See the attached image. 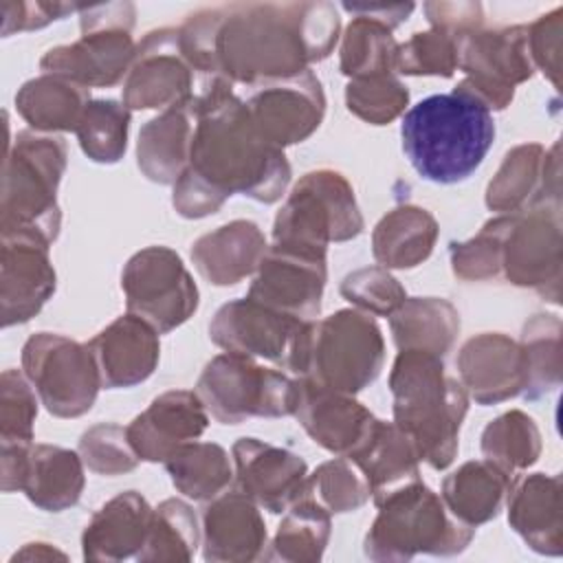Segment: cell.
Here are the masks:
<instances>
[{
    "instance_id": "cell-1",
    "label": "cell",
    "mask_w": 563,
    "mask_h": 563,
    "mask_svg": "<svg viewBox=\"0 0 563 563\" xmlns=\"http://www.w3.org/2000/svg\"><path fill=\"white\" fill-rule=\"evenodd\" d=\"M341 31L332 2H249L191 13L178 26L189 62L205 75L251 88L295 77L325 59Z\"/></svg>"
},
{
    "instance_id": "cell-2",
    "label": "cell",
    "mask_w": 563,
    "mask_h": 563,
    "mask_svg": "<svg viewBox=\"0 0 563 563\" xmlns=\"http://www.w3.org/2000/svg\"><path fill=\"white\" fill-rule=\"evenodd\" d=\"M189 108L196 128L187 167L224 200L242 194L264 205L277 202L290 183V163L257 132L233 84L218 77Z\"/></svg>"
},
{
    "instance_id": "cell-3",
    "label": "cell",
    "mask_w": 563,
    "mask_h": 563,
    "mask_svg": "<svg viewBox=\"0 0 563 563\" xmlns=\"http://www.w3.org/2000/svg\"><path fill=\"white\" fill-rule=\"evenodd\" d=\"M400 139L420 178L455 185L484 163L495 141V121L477 99L457 90L440 92L405 112Z\"/></svg>"
},
{
    "instance_id": "cell-4",
    "label": "cell",
    "mask_w": 563,
    "mask_h": 563,
    "mask_svg": "<svg viewBox=\"0 0 563 563\" xmlns=\"http://www.w3.org/2000/svg\"><path fill=\"white\" fill-rule=\"evenodd\" d=\"M389 389L394 424L413 442L418 457L435 471L449 468L468 411L464 385L446 374L442 356L400 350L389 372Z\"/></svg>"
},
{
    "instance_id": "cell-5",
    "label": "cell",
    "mask_w": 563,
    "mask_h": 563,
    "mask_svg": "<svg viewBox=\"0 0 563 563\" xmlns=\"http://www.w3.org/2000/svg\"><path fill=\"white\" fill-rule=\"evenodd\" d=\"M66 141L55 134L22 130L4 147L0 229L26 231L53 244L62 213L57 187L66 172Z\"/></svg>"
},
{
    "instance_id": "cell-6",
    "label": "cell",
    "mask_w": 563,
    "mask_h": 563,
    "mask_svg": "<svg viewBox=\"0 0 563 563\" xmlns=\"http://www.w3.org/2000/svg\"><path fill=\"white\" fill-rule=\"evenodd\" d=\"M363 552L369 561H411L416 554L455 556L468 548L475 528L455 519L442 497L422 479L376 504Z\"/></svg>"
},
{
    "instance_id": "cell-7",
    "label": "cell",
    "mask_w": 563,
    "mask_h": 563,
    "mask_svg": "<svg viewBox=\"0 0 563 563\" xmlns=\"http://www.w3.org/2000/svg\"><path fill=\"white\" fill-rule=\"evenodd\" d=\"M383 363L385 341L376 319L358 308H343L308 321L297 376L354 396L378 378Z\"/></svg>"
},
{
    "instance_id": "cell-8",
    "label": "cell",
    "mask_w": 563,
    "mask_h": 563,
    "mask_svg": "<svg viewBox=\"0 0 563 563\" xmlns=\"http://www.w3.org/2000/svg\"><path fill=\"white\" fill-rule=\"evenodd\" d=\"M81 37L70 44L48 48L40 68L84 88H110L125 79L136 44L132 40L134 4L112 2L79 7Z\"/></svg>"
},
{
    "instance_id": "cell-9",
    "label": "cell",
    "mask_w": 563,
    "mask_h": 563,
    "mask_svg": "<svg viewBox=\"0 0 563 563\" xmlns=\"http://www.w3.org/2000/svg\"><path fill=\"white\" fill-rule=\"evenodd\" d=\"M365 222L350 180L334 169L308 172L290 189L273 222V242L328 253V244L354 240Z\"/></svg>"
},
{
    "instance_id": "cell-10",
    "label": "cell",
    "mask_w": 563,
    "mask_h": 563,
    "mask_svg": "<svg viewBox=\"0 0 563 563\" xmlns=\"http://www.w3.org/2000/svg\"><path fill=\"white\" fill-rule=\"evenodd\" d=\"M196 394L218 422L240 424L253 416H292L299 378L264 367L253 356L222 352L202 367Z\"/></svg>"
},
{
    "instance_id": "cell-11",
    "label": "cell",
    "mask_w": 563,
    "mask_h": 563,
    "mask_svg": "<svg viewBox=\"0 0 563 563\" xmlns=\"http://www.w3.org/2000/svg\"><path fill=\"white\" fill-rule=\"evenodd\" d=\"M22 372L35 387L40 402L55 418L88 413L101 389V376L88 343L55 332H37L26 339Z\"/></svg>"
},
{
    "instance_id": "cell-12",
    "label": "cell",
    "mask_w": 563,
    "mask_h": 563,
    "mask_svg": "<svg viewBox=\"0 0 563 563\" xmlns=\"http://www.w3.org/2000/svg\"><path fill=\"white\" fill-rule=\"evenodd\" d=\"M488 222L499 240V275L559 303L563 264L559 209L501 213Z\"/></svg>"
},
{
    "instance_id": "cell-13",
    "label": "cell",
    "mask_w": 563,
    "mask_h": 563,
    "mask_svg": "<svg viewBox=\"0 0 563 563\" xmlns=\"http://www.w3.org/2000/svg\"><path fill=\"white\" fill-rule=\"evenodd\" d=\"M218 79L200 73L183 51L174 26L150 31L134 51L123 79V103L130 110H167L194 103Z\"/></svg>"
},
{
    "instance_id": "cell-14",
    "label": "cell",
    "mask_w": 563,
    "mask_h": 563,
    "mask_svg": "<svg viewBox=\"0 0 563 563\" xmlns=\"http://www.w3.org/2000/svg\"><path fill=\"white\" fill-rule=\"evenodd\" d=\"M121 290L128 312L147 321L158 334L183 325L198 308V286L169 246L134 253L121 273Z\"/></svg>"
},
{
    "instance_id": "cell-15",
    "label": "cell",
    "mask_w": 563,
    "mask_h": 563,
    "mask_svg": "<svg viewBox=\"0 0 563 563\" xmlns=\"http://www.w3.org/2000/svg\"><path fill=\"white\" fill-rule=\"evenodd\" d=\"M457 68L464 73V79L453 90L477 99L490 112L504 110L515 97V86L534 75L528 26L473 31L460 44Z\"/></svg>"
},
{
    "instance_id": "cell-16",
    "label": "cell",
    "mask_w": 563,
    "mask_h": 563,
    "mask_svg": "<svg viewBox=\"0 0 563 563\" xmlns=\"http://www.w3.org/2000/svg\"><path fill=\"white\" fill-rule=\"evenodd\" d=\"M306 330L308 321L244 297L218 308L209 323V339L224 352L264 358L297 376Z\"/></svg>"
},
{
    "instance_id": "cell-17",
    "label": "cell",
    "mask_w": 563,
    "mask_h": 563,
    "mask_svg": "<svg viewBox=\"0 0 563 563\" xmlns=\"http://www.w3.org/2000/svg\"><path fill=\"white\" fill-rule=\"evenodd\" d=\"M0 446L4 493L20 490L46 512H62L79 501L86 484L79 451L42 442H0Z\"/></svg>"
},
{
    "instance_id": "cell-18",
    "label": "cell",
    "mask_w": 563,
    "mask_h": 563,
    "mask_svg": "<svg viewBox=\"0 0 563 563\" xmlns=\"http://www.w3.org/2000/svg\"><path fill=\"white\" fill-rule=\"evenodd\" d=\"M325 279V253L273 242L253 275L246 297L271 310L312 321L321 312Z\"/></svg>"
},
{
    "instance_id": "cell-19",
    "label": "cell",
    "mask_w": 563,
    "mask_h": 563,
    "mask_svg": "<svg viewBox=\"0 0 563 563\" xmlns=\"http://www.w3.org/2000/svg\"><path fill=\"white\" fill-rule=\"evenodd\" d=\"M244 103L257 132L279 150L306 141L317 132L325 114L323 86L310 68L295 77L257 86Z\"/></svg>"
},
{
    "instance_id": "cell-20",
    "label": "cell",
    "mask_w": 563,
    "mask_h": 563,
    "mask_svg": "<svg viewBox=\"0 0 563 563\" xmlns=\"http://www.w3.org/2000/svg\"><path fill=\"white\" fill-rule=\"evenodd\" d=\"M51 244L26 231H2L0 303L2 328L26 323L53 297L57 275L48 257Z\"/></svg>"
},
{
    "instance_id": "cell-21",
    "label": "cell",
    "mask_w": 563,
    "mask_h": 563,
    "mask_svg": "<svg viewBox=\"0 0 563 563\" xmlns=\"http://www.w3.org/2000/svg\"><path fill=\"white\" fill-rule=\"evenodd\" d=\"M561 205L559 143L550 150L541 143H523L506 152L497 174L486 187V207L497 213Z\"/></svg>"
},
{
    "instance_id": "cell-22",
    "label": "cell",
    "mask_w": 563,
    "mask_h": 563,
    "mask_svg": "<svg viewBox=\"0 0 563 563\" xmlns=\"http://www.w3.org/2000/svg\"><path fill=\"white\" fill-rule=\"evenodd\" d=\"M231 455L238 490L249 495L260 508L279 515L301 497L308 477L301 455L257 438L235 440Z\"/></svg>"
},
{
    "instance_id": "cell-23",
    "label": "cell",
    "mask_w": 563,
    "mask_h": 563,
    "mask_svg": "<svg viewBox=\"0 0 563 563\" xmlns=\"http://www.w3.org/2000/svg\"><path fill=\"white\" fill-rule=\"evenodd\" d=\"M266 523L260 506L242 490H224L200 515L202 559L211 563H249L266 559Z\"/></svg>"
},
{
    "instance_id": "cell-24",
    "label": "cell",
    "mask_w": 563,
    "mask_h": 563,
    "mask_svg": "<svg viewBox=\"0 0 563 563\" xmlns=\"http://www.w3.org/2000/svg\"><path fill=\"white\" fill-rule=\"evenodd\" d=\"M299 378L295 418L303 431L334 455L350 457L367 438L376 416L352 394L323 387L314 380Z\"/></svg>"
},
{
    "instance_id": "cell-25",
    "label": "cell",
    "mask_w": 563,
    "mask_h": 563,
    "mask_svg": "<svg viewBox=\"0 0 563 563\" xmlns=\"http://www.w3.org/2000/svg\"><path fill=\"white\" fill-rule=\"evenodd\" d=\"M460 383L477 405H497L523 394L526 361L519 341L504 332L471 336L455 358Z\"/></svg>"
},
{
    "instance_id": "cell-26",
    "label": "cell",
    "mask_w": 563,
    "mask_h": 563,
    "mask_svg": "<svg viewBox=\"0 0 563 563\" xmlns=\"http://www.w3.org/2000/svg\"><path fill=\"white\" fill-rule=\"evenodd\" d=\"M209 427V411L189 389L156 396L125 429L132 449L145 462H165L178 446L198 440Z\"/></svg>"
},
{
    "instance_id": "cell-27",
    "label": "cell",
    "mask_w": 563,
    "mask_h": 563,
    "mask_svg": "<svg viewBox=\"0 0 563 563\" xmlns=\"http://www.w3.org/2000/svg\"><path fill=\"white\" fill-rule=\"evenodd\" d=\"M101 387L121 389L147 380L161 356L158 332L136 314H121L88 341Z\"/></svg>"
},
{
    "instance_id": "cell-28",
    "label": "cell",
    "mask_w": 563,
    "mask_h": 563,
    "mask_svg": "<svg viewBox=\"0 0 563 563\" xmlns=\"http://www.w3.org/2000/svg\"><path fill=\"white\" fill-rule=\"evenodd\" d=\"M508 501L510 528L539 554L561 556L563 552V506L561 477L530 473L512 477Z\"/></svg>"
},
{
    "instance_id": "cell-29",
    "label": "cell",
    "mask_w": 563,
    "mask_h": 563,
    "mask_svg": "<svg viewBox=\"0 0 563 563\" xmlns=\"http://www.w3.org/2000/svg\"><path fill=\"white\" fill-rule=\"evenodd\" d=\"M152 510L147 499L136 490H125L106 501L84 528V559L106 563L136 559L150 532Z\"/></svg>"
},
{
    "instance_id": "cell-30",
    "label": "cell",
    "mask_w": 563,
    "mask_h": 563,
    "mask_svg": "<svg viewBox=\"0 0 563 563\" xmlns=\"http://www.w3.org/2000/svg\"><path fill=\"white\" fill-rule=\"evenodd\" d=\"M268 244L253 220H231L191 244L196 271L213 286H233L255 275Z\"/></svg>"
},
{
    "instance_id": "cell-31",
    "label": "cell",
    "mask_w": 563,
    "mask_h": 563,
    "mask_svg": "<svg viewBox=\"0 0 563 563\" xmlns=\"http://www.w3.org/2000/svg\"><path fill=\"white\" fill-rule=\"evenodd\" d=\"M350 460L363 473L374 504L420 479L413 442L394 422L378 418Z\"/></svg>"
},
{
    "instance_id": "cell-32",
    "label": "cell",
    "mask_w": 563,
    "mask_h": 563,
    "mask_svg": "<svg viewBox=\"0 0 563 563\" xmlns=\"http://www.w3.org/2000/svg\"><path fill=\"white\" fill-rule=\"evenodd\" d=\"M194 128L196 114L189 103L150 119L136 141V165L143 176L158 185H174L189 165Z\"/></svg>"
},
{
    "instance_id": "cell-33",
    "label": "cell",
    "mask_w": 563,
    "mask_h": 563,
    "mask_svg": "<svg viewBox=\"0 0 563 563\" xmlns=\"http://www.w3.org/2000/svg\"><path fill=\"white\" fill-rule=\"evenodd\" d=\"M512 477L488 460H471L442 479V501L462 523L477 528L495 519L506 501Z\"/></svg>"
},
{
    "instance_id": "cell-34",
    "label": "cell",
    "mask_w": 563,
    "mask_h": 563,
    "mask_svg": "<svg viewBox=\"0 0 563 563\" xmlns=\"http://www.w3.org/2000/svg\"><path fill=\"white\" fill-rule=\"evenodd\" d=\"M435 218L418 205H398L372 231L374 260L385 268H413L422 264L438 240Z\"/></svg>"
},
{
    "instance_id": "cell-35",
    "label": "cell",
    "mask_w": 563,
    "mask_h": 563,
    "mask_svg": "<svg viewBox=\"0 0 563 563\" xmlns=\"http://www.w3.org/2000/svg\"><path fill=\"white\" fill-rule=\"evenodd\" d=\"M90 101L88 88L57 75H40L22 84L15 110L35 132H75Z\"/></svg>"
},
{
    "instance_id": "cell-36",
    "label": "cell",
    "mask_w": 563,
    "mask_h": 563,
    "mask_svg": "<svg viewBox=\"0 0 563 563\" xmlns=\"http://www.w3.org/2000/svg\"><path fill=\"white\" fill-rule=\"evenodd\" d=\"M398 350H422L444 356L460 334V312L442 297H407L389 314Z\"/></svg>"
},
{
    "instance_id": "cell-37",
    "label": "cell",
    "mask_w": 563,
    "mask_h": 563,
    "mask_svg": "<svg viewBox=\"0 0 563 563\" xmlns=\"http://www.w3.org/2000/svg\"><path fill=\"white\" fill-rule=\"evenodd\" d=\"M163 464L174 488L194 501L213 499L235 477L229 453L216 442L191 440L178 446Z\"/></svg>"
},
{
    "instance_id": "cell-38",
    "label": "cell",
    "mask_w": 563,
    "mask_h": 563,
    "mask_svg": "<svg viewBox=\"0 0 563 563\" xmlns=\"http://www.w3.org/2000/svg\"><path fill=\"white\" fill-rule=\"evenodd\" d=\"M330 512L308 497H299L282 519L271 550L266 552L268 561L286 563H314L323 556L330 541Z\"/></svg>"
},
{
    "instance_id": "cell-39",
    "label": "cell",
    "mask_w": 563,
    "mask_h": 563,
    "mask_svg": "<svg viewBox=\"0 0 563 563\" xmlns=\"http://www.w3.org/2000/svg\"><path fill=\"white\" fill-rule=\"evenodd\" d=\"M350 13L354 20L345 26L339 48L341 73L350 79L396 73L398 42L391 35L394 29L365 13Z\"/></svg>"
},
{
    "instance_id": "cell-40",
    "label": "cell",
    "mask_w": 563,
    "mask_h": 563,
    "mask_svg": "<svg viewBox=\"0 0 563 563\" xmlns=\"http://www.w3.org/2000/svg\"><path fill=\"white\" fill-rule=\"evenodd\" d=\"M200 545V523L194 508L183 499H165L152 510L150 532L136 561H191Z\"/></svg>"
},
{
    "instance_id": "cell-41",
    "label": "cell",
    "mask_w": 563,
    "mask_h": 563,
    "mask_svg": "<svg viewBox=\"0 0 563 563\" xmlns=\"http://www.w3.org/2000/svg\"><path fill=\"white\" fill-rule=\"evenodd\" d=\"M561 319L556 314L539 312L523 323L521 352L526 361L528 400H537L561 385Z\"/></svg>"
},
{
    "instance_id": "cell-42",
    "label": "cell",
    "mask_w": 563,
    "mask_h": 563,
    "mask_svg": "<svg viewBox=\"0 0 563 563\" xmlns=\"http://www.w3.org/2000/svg\"><path fill=\"white\" fill-rule=\"evenodd\" d=\"M479 446L484 460L515 477L539 460L541 433L528 413L521 409H510L484 427Z\"/></svg>"
},
{
    "instance_id": "cell-43",
    "label": "cell",
    "mask_w": 563,
    "mask_h": 563,
    "mask_svg": "<svg viewBox=\"0 0 563 563\" xmlns=\"http://www.w3.org/2000/svg\"><path fill=\"white\" fill-rule=\"evenodd\" d=\"M130 108L114 99H92L75 130L81 152L103 165L119 163L128 147Z\"/></svg>"
},
{
    "instance_id": "cell-44",
    "label": "cell",
    "mask_w": 563,
    "mask_h": 563,
    "mask_svg": "<svg viewBox=\"0 0 563 563\" xmlns=\"http://www.w3.org/2000/svg\"><path fill=\"white\" fill-rule=\"evenodd\" d=\"M301 497L317 501L330 515H341L358 510L372 495L356 464L350 457L339 455L319 464L314 473L306 477Z\"/></svg>"
},
{
    "instance_id": "cell-45",
    "label": "cell",
    "mask_w": 563,
    "mask_h": 563,
    "mask_svg": "<svg viewBox=\"0 0 563 563\" xmlns=\"http://www.w3.org/2000/svg\"><path fill=\"white\" fill-rule=\"evenodd\" d=\"M460 37L431 26L398 44L394 68L400 75L411 77H451L460 66Z\"/></svg>"
},
{
    "instance_id": "cell-46",
    "label": "cell",
    "mask_w": 563,
    "mask_h": 563,
    "mask_svg": "<svg viewBox=\"0 0 563 563\" xmlns=\"http://www.w3.org/2000/svg\"><path fill=\"white\" fill-rule=\"evenodd\" d=\"M407 103L409 90L394 73L350 79L345 86L347 110L372 125L391 123L405 112Z\"/></svg>"
},
{
    "instance_id": "cell-47",
    "label": "cell",
    "mask_w": 563,
    "mask_h": 563,
    "mask_svg": "<svg viewBox=\"0 0 563 563\" xmlns=\"http://www.w3.org/2000/svg\"><path fill=\"white\" fill-rule=\"evenodd\" d=\"M79 455L97 475H123L139 466L141 457L130 444L128 429L114 422H99L79 438Z\"/></svg>"
},
{
    "instance_id": "cell-48",
    "label": "cell",
    "mask_w": 563,
    "mask_h": 563,
    "mask_svg": "<svg viewBox=\"0 0 563 563\" xmlns=\"http://www.w3.org/2000/svg\"><path fill=\"white\" fill-rule=\"evenodd\" d=\"M339 292L354 308L372 317H389L407 299L400 282L385 266H365L343 277Z\"/></svg>"
},
{
    "instance_id": "cell-49",
    "label": "cell",
    "mask_w": 563,
    "mask_h": 563,
    "mask_svg": "<svg viewBox=\"0 0 563 563\" xmlns=\"http://www.w3.org/2000/svg\"><path fill=\"white\" fill-rule=\"evenodd\" d=\"M35 387L20 369H4L0 376V442H33L37 418Z\"/></svg>"
},
{
    "instance_id": "cell-50",
    "label": "cell",
    "mask_w": 563,
    "mask_h": 563,
    "mask_svg": "<svg viewBox=\"0 0 563 563\" xmlns=\"http://www.w3.org/2000/svg\"><path fill=\"white\" fill-rule=\"evenodd\" d=\"M451 271L464 282H486L499 277V240L490 222L466 242L449 244Z\"/></svg>"
},
{
    "instance_id": "cell-51",
    "label": "cell",
    "mask_w": 563,
    "mask_h": 563,
    "mask_svg": "<svg viewBox=\"0 0 563 563\" xmlns=\"http://www.w3.org/2000/svg\"><path fill=\"white\" fill-rule=\"evenodd\" d=\"M528 51L534 70H541L554 88H561L563 51V9L554 7L528 26Z\"/></svg>"
},
{
    "instance_id": "cell-52",
    "label": "cell",
    "mask_w": 563,
    "mask_h": 563,
    "mask_svg": "<svg viewBox=\"0 0 563 563\" xmlns=\"http://www.w3.org/2000/svg\"><path fill=\"white\" fill-rule=\"evenodd\" d=\"M73 11H79V7L64 2H2V35L42 29Z\"/></svg>"
},
{
    "instance_id": "cell-53",
    "label": "cell",
    "mask_w": 563,
    "mask_h": 563,
    "mask_svg": "<svg viewBox=\"0 0 563 563\" xmlns=\"http://www.w3.org/2000/svg\"><path fill=\"white\" fill-rule=\"evenodd\" d=\"M422 9L431 26L460 40L479 31L484 22V9L479 2H427Z\"/></svg>"
},
{
    "instance_id": "cell-54",
    "label": "cell",
    "mask_w": 563,
    "mask_h": 563,
    "mask_svg": "<svg viewBox=\"0 0 563 563\" xmlns=\"http://www.w3.org/2000/svg\"><path fill=\"white\" fill-rule=\"evenodd\" d=\"M343 9L365 13L374 20L385 22L389 29H396L398 24H402L407 20V15L416 9V4H411V2H407V4H343Z\"/></svg>"
},
{
    "instance_id": "cell-55",
    "label": "cell",
    "mask_w": 563,
    "mask_h": 563,
    "mask_svg": "<svg viewBox=\"0 0 563 563\" xmlns=\"http://www.w3.org/2000/svg\"><path fill=\"white\" fill-rule=\"evenodd\" d=\"M42 561V559H66V554L64 552H59V550H55L51 543H42V541H37V543H26L20 552H15L13 556H11V561Z\"/></svg>"
}]
</instances>
